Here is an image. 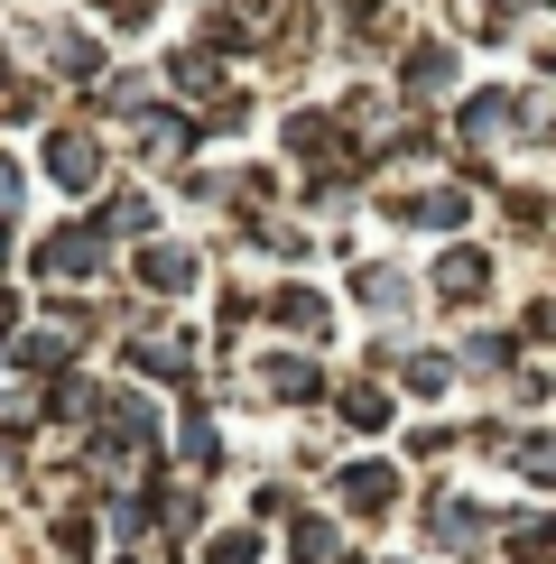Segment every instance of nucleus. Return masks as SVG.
I'll return each instance as SVG.
<instances>
[{
  "label": "nucleus",
  "mask_w": 556,
  "mask_h": 564,
  "mask_svg": "<svg viewBox=\"0 0 556 564\" xmlns=\"http://www.w3.org/2000/svg\"><path fill=\"white\" fill-rule=\"evenodd\" d=\"M38 269H56V278H93V269H103V231H75V223L46 231V241H38Z\"/></svg>",
  "instance_id": "1"
},
{
  "label": "nucleus",
  "mask_w": 556,
  "mask_h": 564,
  "mask_svg": "<svg viewBox=\"0 0 556 564\" xmlns=\"http://www.w3.org/2000/svg\"><path fill=\"white\" fill-rule=\"evenodd\" d=\"M334 500H343V509H389V500H399V473H389V463H343V473H334Z\"/></svg>",
  "instance_id": "2"
},
{
  "label": "nucleus",
  "mask_w": 556,
  "mask_h": 564,
  "mask_svg": "<svg viewBox=\"0 0 556 564\" xmlns=\"http://www.w3.org/2000/svg\"><path fill=\"white\" fill-rule=\"evenodd\" d=\"M46 176H56V185H75V195H84V185L103 176V158H93V139H84V130H56V139H46Z\"/></svg>",
  "instance_id": "3"
},
{
  "label": "nucleus",
  "mask_w": 556,
  "mask_h": 564,
  "mask_svg": "<svg viewBox=\"0 0 556 564\" xmlns=\"http://www.w3.org/2000/svg\"><path fill=\"white\" fill-rule=\"evenodd\" d=\"M139 278H149L158 296H177V288H195V250H177V241H149V250H139Z\"/></svg>",
  "instance_id": "4"
},
{
  "label": "nucleus",
  "mask_w": 556,
  "mask_h": 564,
  "mask_svg": "<svg viewBox=\"0 0 556 564\" xmlns=\"http://www.w3.org/2000/svg\"><path fill=\"white\" fill-rule=\"evenodd\" d=\"M130 361L158 370V380H185V370H195V343H177V334H130Z\"/></svg>",
  "instance_id": "5"
},
{
  "label": "nucleus",
  "mask_w": 556,
  "mask_h": 564,
  "mask_svg": "<svg viewBox=\"0 0 556 564\" xmlns=\"http://www.w3.org/2000/svg\"><path fill=\"white\" fill-rule=\"evenodd\" d=\"M436 546H482V528H492V519H482V509L473 500H436Z\"/></svg>",
  "instance_id": "6"
},
{
  "label": "nucleus",
  "mask_w": 556,
  "mask_h": 564,
  "mask_svg": "<svg viewBox=\"0 0 556 564\" xmlns=\"http://www.w3.org/2000/svg\"><path fill=\"white\" fill-rule=\"evenodd\" d=\"M260 389H269V398H288V408H307V398H316L324 380H316L307 361H288V351H278V361H260Z\"/></svg>",
  "instance_id": "7"
},
{
  "label": "nucleus",
  "mask_w": 556,
  "mask_h": 564,
  "mask_svg": "<svg viewBox=\"0 0 556 564\" xmlns=\"http://www.w3.org/2000/svg\"><path fill=\"white\" fill-rule=\"evenodd\" d=\"M408 84H417V93H446V84H455V46H436V37L408 46Z\"/></svg>",
  "instance_id": "8"
},
{
  "label": "nucleus",
  "mask_w": 556,
  "mask_h": 564,
  "mask_svg": "<svg viewBox=\"0 0 556 564\" xmlns=\"http://www.w3.org/2000/svg\"><path fill=\"white\" fill-rule=\"evenodd\" d=\"M436 288L446 296H482V250H446V260H436Z\"/></svg>",
  "instance_id": "9"
},
{
  "label": "nucleus",
  "mask_w": 556,
  "mask_h": 564,
  "mask_svg": "<svg viewBox=\"0 0 556 564\" xmlns=\"http://www.w3.org/2000/svg\"><path fill=\"white\" fill-rule=\"evenodd\" d=\"M399 223H427V231H455V223H463V195H408V204H399Z\"/></svg>",
  "instance_id": "10"
},
{
  "label": "nucleus",
  "mask_w": 556,
  "mask_h": 564,
  "mask_svg": "<svg viewBox=\"0 0 556 564\" xmlns=\"http://www.w3.org/2000/svg\"><path fill=\"white\" fill-rule=\"evenodd\" d=\"M269 315L288 324V334H324V296H307V288H288V296L269 305Z\"/></svg>",
  "instance_id": "11"
},
{
  "label": "nucleus",
  "mask_w": 556,
  "mask_h": 564,
  "mask_svg": "<svg viewBox=\"0 0 556 564\" xmlns=\"http://www.w3.org/2000/svg\"><path fill=\"white\" fill-rule=\"evenodd\" d=\"M204 564H260V536L250 528H214L204 536Z\"/></svg>",
  "instance_id": "12"
},
{
  "label": "nucleus",
  "mask_w": 556,
  "mask_h": 564,
  "mask_svg": "<svg viewBox=\"0 0 556 564\" xmlns=\"http://www.w3.org/2000/svg\"><path fill=\"white\" fill-rule=\"evenodd\" d=\"M343 426L381 435V426H389V398H381V389H343Z\"/></svg>",
  "instance_id": "13"
},
{
  "label": "nucleus",
  "mask_w": 556,
  "mask_h": 564,
  "mask_svg": "<svg viewBox=\"0 0 556 564\" xmlns=\"http://www.w3.org/2000/svg\"><path fill=\"white\" fill-rule=\"evenodd\" d=\"M185 473H214V416L185 408Z\"/></svg>",
  "instance_id": "14"
},
{
  "label": "nucleus",
  "mask_w": 556,
  "mask_h": 564,
  "mask_svg": "<svg viewBox=\"0 0 556 564\" xmlns=\"http://www.w3.org/2000/svg\"><path fill=\"white\" fill-rule=\"evenodd\" d=\"M288 546H297V564H334V528H324V519H297Z\"/></svg>",
  "instance_id": "15"
},
{
  "label": "nucleus",
  "mask_w": 556,
  "mask_h": 564,
  "mask_svg": "<svg viewBox=\"0 0 556 564\" xmlns=\"http://www.w3.org/2000/svg\"><path fill=\"white\" fill-rule=\"evenodd\" d=\"M353 288H362V305H408V278L399 269H362Z\"/></svg>",
  "instance_id": "16"
},
{
  "label": "nucleus",
  "mask_w": 556,
  "mask_h": 564,
  "mask_svg": "<svg viewBox=\"0 0 556 564\" xmlns=\"http://www.w3.org/2000/svg\"><path fill=\"white\" fill-rule=\"evenodd\" d=\"M168 75H177L185 93H204V84H214V56H185V46H177V65H168Z\"/></svg>",
  "instance_id": "17"
},
{
  "label": "nucleus",
  "mask_w": 556,
  "mask_h": 564,
  "mask_svg": "<svg viewBox=\"0 0 556 564\" xmlns=\"http://www.w3.org/2000/svg\"><path fill=\"white\" fill-rule=\"evenodd\" d=\"M446 380H455V370L436 361V351H427V361H408V389H417V398H436V389H446Z\"/></svg>",
  "instance_id": "18"
},
{
  "label": "nucleus",
  "mask_w": 556,
  "mask_h": 564,
  "mask_svg": "<svg viewBox=\"0 0 556 564\" xmlns=\"http://www.w3.org/2000/svg\"><path fill=\"white\" fill-rule=\"evenodd\" d=\"M288 139H297V149H324V139H334V121H324V111H297Z\"/></svg>",
  "instance_id": "19"
},
{
  "label": "nucleus",
  "mask_w": 556,
  "mask_h": 564,
  "mask_svg": "<svg viewBox=\"0 0 556 564\" xmlns=\"http://www.w3.org/2000/svg\"><path fill=\"white\" fill-rule=\"evenodd\" d=\"M10 334H19V305H10V296H0V343H10Z\"/></svg>",
  "instance_id": "20"
},
{
  "label": "nucleus",
  "mask_w": 556,
  "mask_h": 564,
  "mask_svg": "<svg viewBox=\"0 0 556 564\" xmlns=\"http://www.w3.org/2000/svg\"><path fill=\"white\" fill-rule=\"evenodd\" d=\"M19 195V167H10V158H0V204H10Z\"/></svg>",
  "instance_id": "21"
},
{
  "label": "nucleus",
  "mask_w": 556,
  "mask_h": 564,
  "mask_svg": "<svg viewBox=\"0 0 556 564\" xmlns=\"http://www.w3.org/2000/svg\"><path fill=\"white\" fill-rule=\"evenodd\" d=\"M0 260H10V223H0Z\"/></svg>",
  "instance_id": "22"
}]
</instances>
